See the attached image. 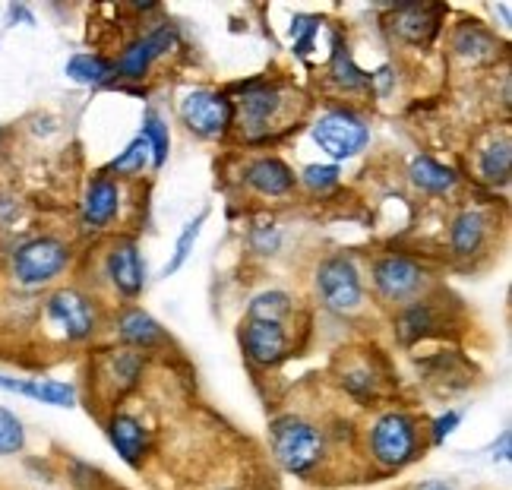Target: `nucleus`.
I'll return each instance as SVG.
<instances>
[{"label": "nucleus", "instance_id": "nucleus-1", "mask_svg": "<svg viewBox=\"0 0 512 490\" xmlns=\"http://www.w3.org/2000/svg\"><path fill=\"white\" fill-rule=\"evenodd\" d=\"M272 456L288 475L307 478L313 475L326 459V434L298 415H285L272 421Z\"/></svg>", "mask_w": 512, "mask_h": 490}, {"label": "nucleus", "instance_id": "nucleus-2", "mask_svg": "<svg viewBox=\"0 0 512 490\" xmlns=\"http://www.w3.org/2000/svg\"><path fill=\"white\" fill-rule=\"evenodd\" d=\"M370 459L386 472H402L424 453V430L408 411H383L367 434Z\"/></svg>", "mask_w": 512, "mask_h": 490}, {"label": "nucleus", "instance_id": "nucleus-3", "mask_svg": "<svg viewBox=\"0 0 512 490\" xmlns=\"http://www.w3.org/2000/svg\"><path fill=\"white\" fill-rule=\"evenodd\" d=\"M313 143H317L332 162H345L367 149L370 127L361 114H354L348 108H332L313 124Z\"/></svg>", "mask_w": 512, "mask_h": 490}, {"label": "nucleus", "instance_id": "nucleus-4", "mask_svg": "<svg viewBox=\"0 0 512 490\" xmlns=\"http://www.w3.org/2000/svg\"><path fill=\"white\" fill-rule=\"evenodd\" d=\"M317 291L323 307L332 313H354L364 304L361 272L345 253H336V257H329L317 266Z\"/></svg>", "mask_w": 512, "mask_h": 490}, {"label": "nucleus", "instance_id": "nucleus-5", "mask_svg": "<svg viewBox=\"0 0 512 490\" xmlns=\"http://www.w3.org/2000/svg\"><path fill=\"white\" fill-rule=\"evenodd\" d=\"M70 263V247L61 238H32L13 253V276L19 285H48Z\"/></svg>", "mask_w": 512, "mask_h": 490}, {"label": "nucleus", "instance_id": "nucleus-6", "mask_svg": "<svg viewBox=\"0 0 512 490\" xmlns=\"http://www.w3.org/2000/svg\"><path fill=\"white\" fill-rule=\"evenodd\" d=\"M181 121L190 133L203 140H222L234 127V102L225 92L196 89L181 102Z\"/></svg>", "mask_w": 512, "mask_h": 490}, {"label": "nucleus", "instance_id": "nucleus-7", "mask_svg": "<svg viewBox=\"0 0 512 490\" xmlns=\"http://www.w3.org/2000/svg\"><path fill=\"white\" fill-rule=\"evenodd\" d=\"M427 285V272L421 263L402 253H386L377 263H373V288L383 301L389 304H411L424 291Z\"/></svg>", "mask_w": 512, "mask_h": 490}, {"label": "nucleus", "instance_id": "nucleus-8", "mask_svg": "<svg viewBox=\"0 0 512 490\" xmlns=\"http://www.w3.org/2000/svg\"><path fill=\"white\" fill-rule=\"evenodd\" d=\"M181 42V32H177L174 23H162L152 32H146L143 38H136L124 48V54L114 61V76L117 80H143L149 73V67L159 61V57L171 54Z\"/></svg>", "mask_w": 512, "mask_h": 490}, {"label": "nucleus", "instance_id": "nucleus-9", "mask_svg": "<svg viewBox=\"0 0 512 490\" xmlns=\"http://www.w3.org/2000/svg\"><path fill=\"white\" fill-rule=\"evenodd\" d=\"M45 310H48V320L61 329V336L67 342H86L95 336L98 313H95V304L86 298L83 291H76V288L54 291Z\"/></svg>", "mask_w": 512, "mask_h": 490}, {"label": "nucleus", "instance_id": "nucleus-10", "mask_svg": "<svg viewBox=\"0 0 512 490\" xmlns=\"http://www.w3.org/2000/svg\"><path fill=\"white\" fill-rule=\"evenodd\" d=\"M241 348L250 364L256 367H275L288 358V332L282 323H263V320H244L241 323Z\"/></svg>", "mask_w": 512, "mask_h": 490}, {"label": "nucleus", "instance_id": "nucleus-11", "mask_svg": "<svg viewBox=\"0 0 512 490\" xmlns=\"http://www.w3.org/2000/svg\"><path fill=\"white\" fill-rule=\"evenodd\" d=\"M105 430H108V443L114 446V453L121 456V462L130 468H143V462L152 453L149 427L136 415H130V411H114Z\"/></svg>", "mask_w": 512, "mask_h": 490}, {"label": "nucleus", "instance_id": "nucleus-12", "mask_svg": "<svg viewBox=\"0 0 512 490\" xmlns=\"http://www.w3.org/2000/svg\"><path fill=\"white\" fill-rule=\"evenodd\" d=\"M279 111H282V92L266 83H253L244 89L241 102H234V121H241V127L250 136H260L269 130Z\"/></svg>", "mask_w": 512, "mask_h": 490}, {"label": "nucleus", "instance_id": "nucleus-13", "mask_svg": "<svg viewBox=\"0 0 512 490\" xmlns=\"http://www.w3.org/2000/svg\"><path fill=\"white\" fill-rule=\"evenodd\" d=\"M105 269H108V279L114 285V291L121 294V298L133 301L140 298L143 288H146V266H143V257H140V247L133 241H117L108 253L105 260Z\"/></svg>", "mask_w": 512, "mask_h": 490}, {"label": "nucleus", "instance_id": "nucleus-14", "mask_svg": "<svg viewBox=\"0 0 512 490\" xmlns=\"http://www.w3.org/2000/svg\"><path fill=\"white\" fill-rule=\"evenodd\" d=\"M117 212H121V184L108 178V174H95L83 196V225L89 231H98L111 225Z\"/></svg>", "mask_w": 512, "mask_h": 490}, {"label": "nucleus", "instance_id": "nucleus-15", "mask_svg": "<svg viewBox=\"0 0 512 490\" xmlns=\"http://www.w3.org/2000/svg\"><path fill=\"white\" fill-rule=\"evenodd\" d=\"M244 181L260 196H285L294 190V184H298L294 171L282 159H275V155H263V159L250 162L244 171Z\"/></svg>", "mask_w": 512, "mask_h": 490}, {"label": "nucleus", "instance_id": "nucleus-16", "mask_svg": "<svg viewBox=\"0 0 512 490\" xmlns=\"http://www.w3.org/2000/svg\"><path fill=\"white\" fill-rule=\"evenodd\" d=\"M117 336H121L124 345H130L133 351H149L155 345H165V329L162 323L146 313L143 307H127L121 317H117Z\"/></svg>", "mask_w": 512, "mask_h": 490}, {"label": "nucleus", "instance_id": "nucleus-17", "mask_svg": "<svg viewBox=\"0 0 512 490\" xmlns=\"http://www.w3.org/2000/svg\"><path fill=\"white\" fill-rule=\"evenodd\" d=\"M452 51H456L465 64H490L497 61L500 54V42L497 35L484 29L481 23H462L456 32H452Z\"/></svg>", "mask_w": 512, "mask_h": 490}, {"label": "nucleus", "instance_id": "nucleus-18", "mask_svg": "<svg viewBox=\"0 0 512 490\" xmlns=\"http://www.w3.org/2000/svg\"><path fill=\"white\" fill-rule=\"evenodd\" d=\"M487 241V219L478 209H462L449 222V247L456 257H475Z\"/></svg>", "mask_w": 512, "mask_h": 490}, {"label": "nucleus", "instance_id": "nucleus-19", "mask_svg": "<svg viewBox=\"0 0 512 490\" xmlns=\"http://www.w3.org/2000/svg\"><path fill=\"white\" fill-rule=\"evenodd\" d=\"M408 178H411V184H415L418 190H424V193H449L452 187L459 184L456 171L440 165L437 159H430V155H415V159H411Z\"/></svg>", "mask_w": 512, "mask_h": 490}, {"label": "nucleus", "instance_id": "nucleus-20", "mask_svg": "<svg viewBox=\"0 0 512 490\" xmlns=\"http://www.w3.org/2000/svg\"><path fill=\"white\" fill-rule=\"evenodd\" d=\"M329 80L336 83L345 92H361L370 89V73H364L354 57L348 51V45H342V38H332V57H329Z\"/></svg>", "mask_w": 512, "mask_h": 490}, {"label": "nucleus", "instance_id": "nucleus-21", "mask_svg": "<svg viewBox=\"0 0 512 490\" xmlns=\"http://www.w3.org/2000/svg\"><path fill=\"white\" fill-rule=\"evenodd\" d=\"M143 370H146V358L140 351L124 348V351H111L108 355V383L117 392H130L143 380Z\"/></svg>", "mask_w": 512, "mask_h": 490}, {"label": "nucleus", "instance_id": "nucleus-22", "mask_svg": "<svg viewBox=\"0 0 512 490\" xmlns=\"http://www.w3.org/2000/svg\"><path fill=\"white\" fill-rule=\"evenodd\" d=\"M67 76L80 86H105L114 80V61L98 54H73L67 61Z\"/></svg>", "mask_w": 512, "mask_h": 490}, {"label": "nucleus", "instance_id": "nucleus-23", "mask_svg": "<svg viewBox=\"0 0 512 490\" xmlns=\"http://www.w3.org/2000/svg\"><path fill=\"white\" fill-rule=\"evenodd\" d=\"M291 294L288 291H263L256 294V298L250 301L247 307V320H263V323H282L291 317Z\"/></svg>", "mask_w": 512, "mask_h": 490}, {"label": "nucleus", "instance_id": "nucleus-24", "mask_svg": "<svg viewBox=\"0 0 512 490\" xmlns=\"http://www.w3.org/2000/svg\"><path fill=\"white\" fill-rule=\"evenodd\" d=\"M478 171L487 184H506L509 174H512V146L509 140H500V143H490L481 159H478Z\"/></svg>", "mask_w": 512, "mask_h": 490}, {"label": "nucleus", "instance_id": "nucleus-25", "mask_svg": "<svg viewBox=\"0 0 512 490\" xmlns=\"http://www.w3.org/2000/svg\"><path fill=\"white\" fill-rule=\"evenodd\" d=\"M143 140L149 146V155H152V168H162L168 162V152H171V133H168V124L162 121L159 114H155L152 108L143 114Z\"/></svg>", "mask_w": 512, "mask_h": 490}, {"label": "nucleus", "instance_id": "nucleus-26", "mask_svg": "<svg viewBox=\"0 0 512 490\" xmlns=\"http://www.w3.org/2000/svg\"><path fill=\"white\" fill-rule=\"evenodd\" d=\"M430 329H433V313H430V307L424 301H411V304L402 307V313H399V339L405 345L427 336Z\"/></svg>", "mask_w": 512, "mask_h": 490}, {"label": "nucleus", "instance_id": "nucleus-27", "mask_svg": "<svg viewBox=\"0 0 512 490\" xmlns=\"http://www.w3.org/2000/svg\"><path fill=\"white\" fill-rule=\"evenodd\" d=\"M396 32L405 38V42L421 45V42H427V35L437 32V23L427 19L424 7H402L399 16H396Z\"/></svg>", "mask_w": 512, "mask_h": 490}, {"label": "nucleus", "instance_id": "nucleus-28", "mask_svg": "<svg viewBox=\"0 0 512 490\" xmlns=\"http://www.w3.org/2000/svg\"><path fill=\"white\" fill-rule=\"evenodd\" d=\"M206 219H209V212H200L193 222H187V225L181 228V234H177V244H174V257L165 263V276H174V272H181V269H184V263L190 260V253H193V247H196V241H200V231H203Z\"/></svg>", "mask_w": 512, "mask_h": 490}, {"label": "nucleus", "instance_id": "nucleus-29", "mask_svg": "<svg viewBox=\"0 0 512 490\" xmlns=\"http://www.w3.org/2000/svg\"><path fill=\"white\" fill-rule=\"evenodd\" d=\"M149 162H152L149 146H146L143 136H136V140L127 143L124 152H117V159L108 165L105 174H108V178H111V174H117V178H127V174H140Z\"/></svg>", "mask_w": 512, "mask_h": 490}, {"label": "nucleus", "instance_id": "nucleus-30", "mask_svg": "<svg viewBox=\"0 0 512 490\" xmlns=\"http://www.w3.org/2000/svg\"><path fill=\"white\" fill-rule=\"evenodd\" d=\"M26 449V424L16 418V411L0 405V456H16Z\"/></svg>", "mask_w": 512, "mask_h": 490}, {"label": "nucleus", "instance_id": "nucleus-31", "mask_svg": "<svg viewBox=\"0 0 512 490\" xmlns=\"http://www.w3.org/2000/svg\"><path fill=\"white\" fill-rule=\"evenodd\" d=\"M35 402L54 405V408H73L76 386L64 383V380H35Z\"/></svg>", "mask_w": 512, "mask_h": 490}, {"label": "nucleus", "instance_id": "nucleus-32", "mask_svg": "<svg viewBox=\"0 0 512 490\" xmlns=\"http://www.w3.org/2000/svg\"><path fill=\"white\" fill-rule=\"evenodd\" d=\"M317 32H320V19L317 16H294V23H291L294 54L307 57L313 51V42H317Z\"/></svg>", "mask_w": 512, "mask_h": 490}, {"label": "nucleus", "instance_id": "nucleus-33", "mask_svg": "<svg viewBox=\"0 0 512 490\" xmlns=\"http://www.w3.org/2000/svg\"><path fill=\"white\" fill-rule=\"evenodd\" d=\"M339 178H342V171H339V165H307L304 171H301V184L307 187V190H313V193H326V190H332L339 184Z\"/></svg>", "mask_w": 512, "mask_h": 490}, {"label": "nucleus", "instance_id": "nucleus-34", "mask_svg": "<svg viewBox=\"0 0 512 490\" xmlns=\"http://www.w3.org/2000/svg\"><path fill=\"white\" fill-rule=\"evenodd\" d=\"M459 424H462V411H459V408H449L446 415H440L437 421L430 424V430H427L430 443H433V446H443V443L459 430Z\"/></svg>", "mask_w": 512, "mask_h": 490}, {"label": "nucleus", "instance_id": "nucleus-35", "mask_svg": "<svg viewBox=\"0 0 512 490\" xmlns=\"http://www.w3.org/2000/svg\"><path fill=\"white\" fill-rule=\"evenodd\" d=\"M250 244H253L256 253H275V250H279V231H275L272 225L269 228H256L250 234Z\"/></svg>", "mask_w": 512, "mask_h": 490}, {"label": "nucleus", "instance_id": "nucleus-36", "mask_svg": "<svg viewBox=\"0 0 512 490\" xmlns=\"http://www.w3.org/2000/svg\"><path fill=\"white\" fill-rule=\"evenodd\" d=\"M509 456H512V434L503 430L500 443H494V462H509Z\"/></svg>", "mask_w": 512, "mask_h": 490}, {"label": "nucleus", "instance_id": "nucleus-37", "mask_svg": "<svg viewBox=\"0 0 512 490\" xmlns=\"http://www.w3.org/2000/svg\"><path fill=\"white\" fill-rule=\"evenodd\" d=\"M411 490H456L449 481H424L418 487H411Z\"/></svg>", "mask_w": 512, "mask_h": 490}]
</instances>
